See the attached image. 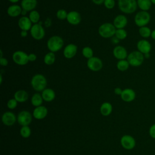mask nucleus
Returning <instances> with one entry per match:
<instances>
[{
  "instance_id": "nucleus-1",
  "label": "nucleus",
  "mask_w": 155,
  "mask_h": 155,
  "mask_svg": "<svg viewBox=\"0 0 155 155\" xmlns=\"http://www.w3.org/2000/svg\"><path fill=\"white\" fill-rule=\"evenodd\" d=\"M118 7L124 13L131 14L136 12L137 8L136 0H118Z\"/></svg>"
},
{
  "instance_id": "nucleus-2",
  "label": "nucleus",
  "mask_w": 155,
  "mask_h": 155,
  "mask_svg": "<svg viewBox=\"0 0 155 155\" xmlns=\"http://www.w3.org/2000/svg\"><path fill=\"white\" fill-rule=\"evenodd\" d=\"M47 84V79L42 74H36L31 79V87L37 91H42L45 89Z\"/></svg>"
},
{
  "instance_id": "nucleus-3",
  "label": "nucleus",
  "mask_w": 155,
  "mask_h": 155,
  "mask_svg": "<svg viewBox=\"0 0 155 155\" xmlns=\"http://www.w3.org/2000/svg\"><path fill=\"white\" fill-rule=\"evenodd\" d=\"M64 45L63 39L59 36L55 35L50 37L47 42L48 50L51 52H57L60 50Z\"/></svg>"
},
{
  "instance_id": "nucleus-4",
  "label": "nucleus",
  "mask_w": 155,
  "mask_h": 155,
  "mask_svg": "<svg viewBox=\"0 0 155 155\" xmlns=\"http://www.w3.org/2000/svg\"><path fill=\"white\" fill-rule=\"evenodd\" d=\"M116 28L113 24L106 22L102 24L98 29L99 34L104 38H112L115 35Z\"/></svg>"
},
{
  "instance_id": "nucleus-5",
  "label": "nucleus",
  "mask_w": 155,
  "mask_h": 155,
  "mask_svg": "<svg viewBox=\"0 0 155 155\" xmlns=\"http://www.w3.org/2000/svg\"><path fill=\"white\" fill-rule=\"evenodd\" d=\"M144 54L137 51H133L128 54L127 60L133 67H139L143 62Z\"/></svg>"
},
{
  "instance_id": "nucleus-6",
  "label": "nucleus",
  "mask_w": 155,
  "mask_h": 155,
  "mask_svg": "<svg viewBox=\"0 0 155 155\" xmlns=\"http://www.w3.org/2000/svg\"><path fill=\"white\" fill-rule=\"evenodd\" d=\"M151 16L147 11L138 12L134 16V22L139 27L146 26L150 21Z\"/></svg>"
},
{
  "instance_id": "nucleus-7",
  "label": "nucleus",
  "mask_w": 155,
  "mask_h": 155,
  "mask_svg": "<svg viewBox=\"0 0 155 155\" xmlns=\"http://www.w3.org/2000/svg\"><path fill=\"white\" fill-rule=\"evenodd\" d=\"M42 22L35 24L30 29V34L33 38L36 40H41L45 36V30L42 26Z\"/></svg>"
},
{
  "instance_id": "nucleus-8",
  "label": "nucleus",
  "mask_w": 155,
  "mask_h": 155,
  "mask_svg": "<svg viewBox=\"0 0 155 155\" xmlns=\"http://www.w3.org/2000/svg\"><path fill=\"white\" fill-rule=\"evenodd\" d=\"M12 59L15 63L19 65H24L29 61L28 54L21 50L15 51L12 55Z\"/></svg>"
},
{
  "instance_id": "nucleus-9",
  "label": "nucleus",
  "mask_w": 155,
  "mask_h": 155,
  "mask_svg": "<svg viewBox=\"0 0 155 155\" xmlns=\"http://www.w3.org/2000/svg\"><path fill=\"white\" fill-rule=\"evenodd\" d=\"M88 68L93 71H98L101 70L103 67L102 60L97 57H92L88 59L87 62Z\"/></svg>"
},
{
  "instance_id": "nucleus-10",
  "label": "nucleus",
  "mask_w": 155,
  "mask_h": 155,
  "mask_svg": "<svg viewBox=\"0 0 155 155\" xmlns=\"http://www.w3.org/2000/svg\"><path fill=\"white\" fill-rule=\"evenodd\" d=\"M18 122L22 126H28L31 122L32 116L30 113L28 111L24 110L21 111L17 117Z\"/></svg>"
},
{
  "instance_id": "nucleus-11",
  "label": "nucleus",
  "mask_w": 155,
  "mask_h": 155,
  "mask_svg": "<svg viewBox=\"0 0 155 155\" xmlns=\"http://www.w3.org/2000/svg\"><path fill=\"white\" fill-rule=\"evenodd\" d=\"M120 143L123 148L126 150H131L136 145L135 139L130 135H124L121 137Z\"/></svg>"
},
{
  "instance_id": "nucleus-12",
  "label": "nucleus",
  "mask_w": 155,
  "mask_h": 155,
  "mask_svg": "<svg viewBox=\"0 0 155 155\" xmlns=\"http://www.w3.org/2000/svg\"><path fill=\"white\" fill-rule=\"evenodd\" d=\"M137 48L142 54L150 53L151 50V44L146 39L139 40L137 43Z\"/></svg>"
},
{
  "instance_id": "nucleus-13",
  "label": "nucleus",
  "mask_w": 155,
  "mask_h": 155,
  "mask_svg": "<svg viewBox=\"0 0 155 155\" xmlns=\"http://www.w3.org/2000/svg\"><path fill=\"white\" fill-rule=\"evenodd\" d=\"M113 53L114 56L119 60L125 59L126 58H127L128 56V53L126 48L121 45L116 46L113 49Z\"/></svg>"
},
{
  "instance_id": "nucleus-14",
  "label": "nucleus",
  "mask_w": 155,
  "mask_h": 155,
  "mask_svg": "<svg viewBox=\"0 0 155 155\" xmlns=\"http://www.w3.org/2000/svg\"><path fill=\"white\" fill-rule=\"evenodd\" d=\"M78 51V47L74 44H69L67 45L63 51V54L65 58L71 59L73 58Z\"/></svg>"
},
{
  "instance_id": "nucleus-15",
  "label": "nucleus",
  "mask_w": 155,
  "mask_h": 155,
  "mask_svg": "<svg viewBox=\"0 0 155 155\" xmlns=\"http://www.w3.org/2000/svg\"><path fill=\"white\" fill-rule=\"evenodd\" d=\"M66 19L69 24L76 25L81 22V16L79 12L76 11H71L68 13Z\"/></svg>"
},
{
  "instance_id": "nucleus-16",
  "label": "nucleus",
  "mask_w": 155,
  "mask_h": 155,
  "mask_svg": "<svg viewBox=\"0 0 155 155\" xmlns=\"http://www.w3.org/2000/svg\"><path fill=\"white\" fill-rule=\"evenodd\" d=\"M128 23V19L125 15H119L113 20V25L116 29L124 28Z\"/></svg>"
},
{
  "instance_id": "nucleus-17",
  "label": "nucleus",
  "mask_w": 155,
  "mask_h": 155,
  "mask_svg": "<svg viewBox=\"0 0 155 155\" xmlns=\"http://www.w3.org/2000/svg\"><path fill=\"white\" fill-rule=\"evenodd\" d=\"M15 114L10 111L4 113L2 116V121L3 124L7 126H12L16 122Z\"/></svg>"
},
{
  "instance_id": "nucleus-18",
  "label": "nucleus",
  "mask_w": 155,
  "mask_h": 155,
  "mask_svg": "<svg viewBox=\"0 0 155 155\" xmlns=\"http://www.w3.org/2000/svg\"><path fill=\"white\" fill-rule=\"evenodd\" d=\"M120 97L124 101L130 102L135 99L136 93L131 88H125L123 90Z\"/></svg>"
},
{
  "instance_id": "nucleus-19",
  "label": "nucleus",
  "mask_w": 155,
  "mask_h": 155,
  "mask_svg": "<svg viewBox=\"0 0 155 155\" xmlns=\"http://www.w3.org/2000/svg\"><path fill=\"white\" fill-rule=\"evenodd\" d=\"M31 23L32 22L29 19V18L24 16L19 18L18 21V26L22 30L28 31L29 30H30L32 27Z\"/></svg>"
},
{
  "instance_id": "nucleus-20",
  "label": "nucleus",
  "mask_w": 155,
  "mask_h": 155,
  "mask_svg": "<svg viewBox=\"0 0 155 155\" xmlns=\"http://www.w3.org/2000/svg\"><path fill=\"white\" fill-rule=\"evenodd\" d=\"M48 113L47 108L44 106H39L36 107L33 110V116L37 119H42L45 118Z\"/></svg>"
},
{
  "instance_id": "nucleus-21",
  "label": "nucleus",
  "mask_w": 155,
  "mask_h": 155,
  "mask_svg": "<svg viewBox=\"0 0 155 155\" xmlns=\"http://www.w3.org/2000/svg\"><path fill=\"white\" fill-rule=\"evenodd\" d=\"M37 0H22L21 6L22 10L27 12H31L36 7Z\"/></svg>"
},
{
  "instance_id": "nucleus-22",
  "label": "nucleus",
  "mask_w": 155,
  "mask_h": 155,
  "mask_svg": "<svg viewBox=\"0 0 155 155\" xmlns=\"http://www.w3.org/2000/svg\"><path fill=\"white\" fill-rule=\"evenodd\" d=\"M22 8L21 6L17 4H13L9 6L7 8V14L10 17H17L21 14Z\"/></svg>"
},
{
  "instance_id": "nucleus-23",
  "label": "nucleus",
  "mask_w": 155,
  "mask_h": 155,
  "mask_svg": "<svg viewBox=\"0 0 155 155\" xmlns=\"http://www.w3.org/2000/svg\"><path fill=\"white\" fill-rule=\"evenodd\" d=\"M42 97L44 101L51 102L55 98V93L51 88H45L42 91Z\"/></svg>"
},
{
  "instance_id": "nucleus-24",
  "label": "nucleus",
  "mask_w": 155,
  "mask_h": 155,
  "mask_svg": "<svg viewBox=\"0 0 155 155\" xmlns=\"http://www.w3.org/2000/svg\"><path fill=\"white\" fill-rule=\"evenodd\" d=\"M14 98L18 102H24L27 101L28 98V94L26 91L19 90L15 92L14 94Z\"/></svg>"
},
{
  "instance_id": "nucleus-25",
  "label": "nucleus",
  "mask_w": 155,
  "mask_h": 155,
  "mask_svg": "<svg viewBox=\"0 0 155 155\" xmlns=\"http://www.w3.org/2000/svg\"><path fill=\"white\" fill-rule=\"evenodd\" d=\"M112 105L110 102H104L103 103L100 108V111L101 113L104 116H107L110 115L112 111Z\"/></svg>"
},
{
  "instance_id": "nucleus-26",
  "label": "nucleus",
  "mask_w": 155,
  "mask_h": 155,
  "mask_svg": "<svg viewBox=\"0 0 155 155\" xmlns=\"http://www.w3.org/2000/svg\"><path fill=\"white\" fill-rule=\"evenodd\" d=\"M137 7L142 11H148L151 7V0H137Z\"/></svg>"
},
{
  "instance_id": "nucleus-27",
  "label": "nucleus",
  "mask_w": 155,
  "mask_h": 155,
  "mask_svg": "<svg viewBox=\"0 0 155 155\" xmlns=\"http://www.w3.org/2000/svg\"><path fill=\"white\" fill-rule=\"evenodd\" d=\"M43 100L44 99L41 94H40L39 93H35L31 97V102L33 106L37 107L41 106Z\"/></svg>"
},
{
  "instance_id": "nucleus-28",
  "label": "nucleus",
  "mask_w": 155,
  "mask_h": 155,
  "mask_svg": "<svg viewBox=\"0 0 155 155\" xmlns=\"http://www.w3.org/2000/svg\"><path fill=\"white\" fill-rule=\"evenodd\" d=\"M130 64L128 62L127 60L126 59H122V60H119L116 64L117 68L121 71H125L128 70L130 66Z\"/></svg>"
},
{
  "instance_id": "nucleus-29",
  "label": "nucleus",
  "mask_w": 155,
  "mask_h": 155,
  "mask_svg": "<svg viewBox=\"0 0 155 155\" xmlns=\"http://www.w3.org/2000/svg\"><path fill=\"white\" fill-rule=\"evenodd\" d=\"M55 61V55L53 52L50 51L47 53L44 58V62L45 64L50 65L53 64Z\"/></svg>"
},
{
  "instance_id": "nucleus-30",
  "label": "nucleus",
  "mask_w": 155,
  "mask_h": 155,
  "mask_svg": "<svg viewBox=\"0 0 155 155\" xmlns=\"http://www.w3.org/2000/svg\"><path fill=\"white\" fill-rule=\"evenodd\" d=\"M151 31H152L151 29L147 26L139 27V35L143 38H148L150 36H151Z\"/></svg>"
},
{
  "instance_id": "nucleus-31",
  "label": "nucleus",
  "mask_w": 155,
  "mask_h": 155,
  "mask_svg": "<svg viewBox=\"0 0 155 155\" xmlns=\"http://www.w3.org/2000/svg\"><path fill=\"white\" fill-rule=\"evenodd\" d=\"M28 18L32 23H33L34 24H37V23H38V22L39 21L40 15L38 11L34 10L30 12Z\"/></svg>"
},
{
  "instance_id": "nucleus-32",
  "label": "nucleus",
  "mask_w": 155,
  "mask_h": 155,
  "mask_svg": "<svg viewBox=\"0 0 155 155\" xmlns=\"http://www.w3.org/2000/svg\"><path fill=\"white\" fill-rule=\"evenodd\" d=\"M116 38H117L119 40H123L125 39L127 36V32L124 28L116 29L115 35Z\"/></svg>"
},
{
  "instance_id": "nucleus-33",
  "label": "nucleus",
  "mask_w": 155,
  "mask_h": 155,
  "mask_svg": "<svg viewBox=\"0 0 155 155\" xmlns=\"http://www.w3.org/2000/svg\"><path fill=\"white\" fill-rule=\"evenodd\" d=\"M82 53L83 56L88 59L93 57V51L90 47H85L83 48Z\"/></svg>"
},
{
  "instance_id": "nucleus-34",
  "label": "nucleus",
  "mask_w": 155,
  "mask_h": 155,
  "mask_svg": "<svg viewBox=\"0 0 155 155\" xmlns=\"http://www.w3.org/2000/svg\"><path fill=\"white\" fill-rule=\"evenodd\" d=\"M21 135L22 137L27 138L31 134V130L28 126H22L20 130Z\"/></svg>"
},
{
  "instance_id": "nucleus-35",
  "label": "nucleus",
  "mask_w": 155,
  "mask_h": 155,
  "mask_svg": "<svg viewBox=\"0 0 155 155\" xmlns=\"http://www.w3.org/2000/svg\"><path fill=\"white\" fill-rule=\"evenodd\" d=\"M68 13L64 9H59L56 12V17L61 20H64L67 19Z\"/></svg>"
},
{
  "instance_id": "nucleus-36",
  "label": "nucleus",
  "mask_w": 155,
  "mask_h": 155,
  "mask_svg": "<svg viewBox=\"0 0 155 155\" xmlns=\"http://www.w3.org/2000/svg\"><path fill=\"white\" fill-rule=\"evenodd\" d=\"M18 101L15 98L11 99L7 102V107L11 110H13L16 107Z\"/></svg>"
},
{
  "instance_id": "nucleus-37",
  "label": "nucleus",
  "mask_w": 155,
  "mask_h": 155,
  "mask_svg": "<svg viewBox=\"0 0 155 155\" xmlns=\"http://www.w3.org/2000/svg\"><path fill=\"white\" fill-rule=\"evenodd\" d=\"M104 4L107 8L112 9L114 8L115 5V1L114 0H105Z\"/></svg>"
},
{
  "instance_id": "nucleus-38",
  "label": "nucleus",
  "mask_w": 155,
  "mask_h": 155,
  "mask_svg": "<svg viewBox=\"0 0 155 155\" xmlns=\"http://www.w3.org/2000/svg\"><path fill=\"white\" fill-rule=\"evenodd\" d=\"M149 134L152 138L155 139V124L150 127L149 130Z\"/></svg>"
},
{
  "instance_id": "nucleus-39",
  "label": "nucleus",
  "mask_w": 155,
  "mask_h": 155,
  "mask_svg": "<svg viewBox=\"0 0 155 155\" xmlns=\"http://www.w3.org/2000/svg\"><path fill=\"white\" fill-rule=\"evenodd\" d=\"M8 60L4 58H0V64L2 66H7L8 65Z\"/></svg>"
},
{
  "instance_id": "nucleus-40",
  "label": "nucleus",
  "mask_w": 155,
  "mask_h": 155,
  "mask_svg": "<svg viewBox=\"0 0 155 155\" xmlns=\"http://www.w3.org/2000/svg\"><path fill=\"white\" fill-rule=\"evenodd\" d=\"M37 57L36 55L34 53H30L28 54V60L30 62H33L35 61H36Z\"/></svg>"
},
{
  "instance_id": "nucleus-41",
  "label": "nucleus",
  "mask_w": 155,
  "mask_h": 155,
  "mask_svg": "<svg viewBox=\"0 0 155 155\" xmlns=\"http://www.w3.org/2000/svg\"><path fill=\"white\" fill-rule=\"evenodd\" d=\"M122 90L120 88H119V87H117V88H116L115 89H114V93L116 94H117V95H121V94H122Z\"/></svg>"
},
{
  "instance_id": "nucleus-42",
  "label": "nucleus",
  "mask_w": 155,
  "mask_h": 155,
  "mask_svg": "<svg viewBox=\"0 0 155 155\" xmlns=\"http://www.w3.org/2000/svg\"><path fill=\"white\" fill-rule=\"evenodd\" d=\"M92 2L96 5H101L104 2L105 0H91Z\"/></svg>"
},
{
  "instance_id": "nucleus-43",
  "label": "nucleus",
  "mask_w": 155,
  "mask_h": 155,
  "mask_svg": "<svg viewBox=\"0 0 155 155\" xmlns=\"http://www.w3.org/2000/svg\"><path fill=\"white\" fill-rule=\"evenodd\" d=\"M111 42L113 43V44H118L119 42V39L116 38L115 36H113L112 38H111Z\"/></svg>"
},
{
  "instance_id": "nucleus-44",
  "label": "nucleus",
  "mask_w": 155,
  "mask_h": 155,
  "mask_svg": "<svg viewBox=\"0 0 155 155\" xmlns=\"http://www.w3.org/2000/svg\"><path fill=\"white\" fill-rule=\"evenodd\" d=\"M28 35L27 31H25V30H22L21 32V36L22 38H25Z\"/></svg>"
},
{
  "instance_id": "nucleus-45",
  "label": "nucleus",
  "mask_w": 155,
  "mask_h": 155,
  "mask_svg": "<svg viewBox=\"0 0 155 155\" xmlns=\"http://www.w3.org/2000/svg\"><path fill=\"white\" fill-rule=\"evenodd\" d=\"M51 21L50 19L47 18V19H46L45 22V26H47V27H50V25H51Z\"/></svg>"
},
{
  "instance_id": "nucleus-46",
  "label": "nucleus",
  "mask_w": 155,
  "mask_h": 155,
  "mask_svg": "<svg viewBox=\"0 0 155 155\" xmlns=\"http://www.w3.org/2000/svg\"><path fill=\"white\" fill-rule=\"evenodd\" d=\"M151 37L152 39H153L155 40V30H153V31H151Z\"/></svg>"
},
{
  "instance_id": "nucleus-47",
  "label": "nucleus",
  "mask_w": 155,
  "mask_h": 155,
  "mask_svg": "<svg viewBox=\"0 0 155 155\" xmlns=\"http://www.w3.org/2000/svg\"><path fill=\"white\" fill-rule=\"evenodd\" d=\"M27 12V11H25V10H22V12H21V15H22L23 16H24V15H26Z\"/></svg>"
},
{
  "instance_id": "nucleus-48",
  "label": "nucleus",
  "mask_w": 155,
  "mask_h": 155,
  "mask_svg": "<svg viewBox=\"0 0 155 155\" xmlns=\"http://www.w3.org/2000/svg\"><path fill=\"white\" fill-rule=\"evenodd\" d=\"M8 1H10V2H12V3H16V2H18L19 0H8Z\"/></svg>"
},
{
  "instance_id": "nucleus-49",
  "label": "nucleus",
  "mask_w": 155,
  "mask_h": 155,
  "mask_svg": "<svg viewBox=\"0 0 155 155\" xmlns=\"http://www.w3.org/2000/svg\"><path fill=\"white\" fill-rule=\"evenodd\" d=\"M150 53H147V54H144V57H145V58H150Z\"/></svg>"
},
{
  "instance_id": "nucleus-50",
  "label": "nucleus",
  "mask_w": 155,
  "mask_h": 155,
  "mask_svg": "<svg viewBox=\"0 0 155 155\" xmlns=\"http://www.w3.org/2000/svg\"><path fill=\"white\" fill-rule=\"evenodd\" d=\"M2 74H0V84H2Z\"/></svg>"
},
{
  "instance_id": "nucleus-51",
  "label": "nucleus",
  "mask_w": 155,
  "mask_h": 155,
  "mask_svg": "<svg viewBox=\"0 0 155 155\" xmlns=\"http://www.w3.org/2000/svg\"><path fill=\"white\" fill-rule=\"evenodd\" d=\"M0 53H1V58H2V51L1 50H0Z\"/></svg>"
},
{
  "instance_id": "nucleus-52",
  "label": "nucleus",
  "mask_w": 155,
  "mask_h": 155,
  "mask_svg": "<svg viewBox=\"0 0 155 155\" xmlns=\"http://www.w3.org/2000/svg\"><path fill=\"white\" fill-rule=\"evenodd\" d=\"M151 2H152V4H155V0H151Z\"/></svg>"
}]
</instances>
